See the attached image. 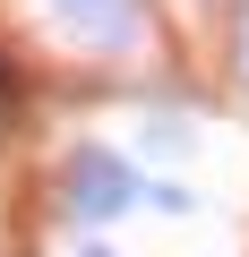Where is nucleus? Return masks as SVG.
Returning <instances> with one entry per match:
<instances>
[{"label": "nucleus", "mask_w": 249, "mask_h": 257, "mask_svg": "<svg viewBox=\"0 0 249 257\" xmlns=\"http://www.w3.org/2000/svg\"><path fill=\"white\" fill-rule=\"evenodd\" d=\"M60 197H69V214L112 223V214H129V206L146 197V180H138V163H129V155H112V146H77V155H69Z\"/></svg>", "instance_id": "f257e3e1"}, {"label": "nucleus", "mask_w": 249, "mask_h": 257, "mask_svg": "<svg viewBox=\"0 0 249 257\" xmlns=\"http://www.w3.org/2000/svg\"><path fill=\"white\" fill-rule=\"evenodd\" d=\"M43 9H52L86 52H129V43H138V0H43Z\"/></svg>", "instance_id": "f03ea898"}, {"label": "nucleus", "mask_w": 249, "mask_h": 257, "mask_svg": "<svg viewBox=\"0 0 249 257\" xmlns=\"http://www.w3.org/2000/svg\"><path fill=\"white\" fill-rule=\"evenodd\" d=\"M232 60H240V77H249V0H240V35H232Z\"/></svg>", "instance_id": "7ed1b4c3"}, {"label": "nucleus", "mask_w": 249, "mask_h": 257, "mask_svg": "<svg viewBox=\"0 0 249 257\" xmlns=\"http://www.w3.org/2000/svg\"><path fill=\"white\" fill-rule=\"evenodd\" d=\"M77 257H112V248H77Z\"/></svg>", "instance_id": "20e7f679"}]
</instances>
